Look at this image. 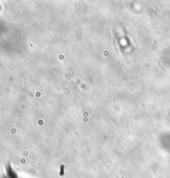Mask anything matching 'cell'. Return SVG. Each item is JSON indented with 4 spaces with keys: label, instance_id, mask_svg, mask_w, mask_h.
Listing matches in <instances>:
<instances>
[{
    "label": "cell",
    "instance_id": "6da1fadb",
    "mask_svg": "<svg viewBox=\"0 0 170 178\" xmlns=\"http://www.w3.org/2000/svg\"><path fill=\"white\" fill-rule=\"evenodd\" d=\"M63 175H64V166L62 165L61 170H60V176H63Z\"/></svg>",
    "mask_w": 170,
    "mask_h": 178
}]
</instances>
